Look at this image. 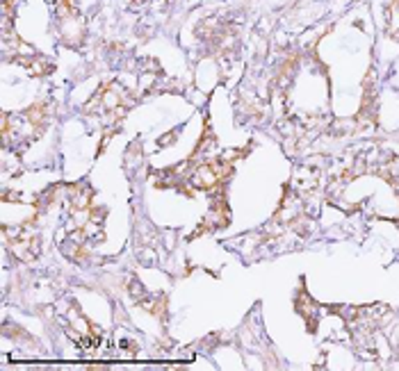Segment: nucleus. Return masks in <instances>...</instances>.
Listing matches in <instances>:
<instances>
[{
    "mask_svg": "<svg viewBox=\"0 0 399 371\" xmlns=\"http://www.w3.org/2000/svg\"><path fill=\"white\" fill-rule=\"evenodd\" d=\"M319 180H322V171L317 167H301L295 175V191H299L301 196H310V194H315L317 187H319Z\"/></svg>",
    "mask_w": 399,
    "mask_h": 371,
    "instance_id": "nucleus-2",
    "label": "nucleus"
},
{
    "mask_svg": "<svg viewBox=\"0 0 399 371\" xmlns=\"http://www.w3.org/2000/svg\"><path fill=\"white\" fill-rule=\"evenodd\" d=\"M62 3H69V5H73V0H62Z\"/></svg>",
    "mask_w": 399,
    "mask_h": 371,
    "instance_id": "nucleus-3",
    "label": "nucleus"
},
{
    "mask_svg": "<svg viewBox=\"0 0 399 371\" xmlns=\"http://www.w3.org/2000/svg\"><path fill=\"white\" fill-rule=\"evenodd\" d=\"M57 30H60V37L64 44L69 46H80L85 39V23L82 18L78 16V12L73 9V5L62 3L57 7Z\"/></svg>",
    "mask_w": 399,
    "mask_h": 371,
    "instance_id": "nucleus-1",
    "label": "nucleus"
}]
</instances>
